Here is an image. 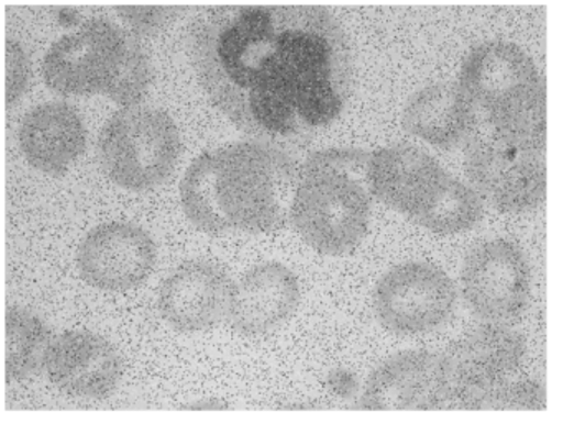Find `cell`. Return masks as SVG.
<instances>
[{
    "instance_id": "cell-14",
    "label": "cell",
    "mask_w": 563,
    "mask_h": 424,
    "mask_svg": "<svg viewBox=\"0 0 563 424\" xmlns=\"http://www.w3.org/2000/svg\"><path fill=\"white\" fill-rule=\"evenodd\" d=\"M48 380L75 398L104 400L123 377V361L114 345L88 331H67L52 341L45 354Z\"/></svg>"
},
{
    "instance_id": "cell-5",
    "label": "cell",
    "mask_w": 563,
    "mask_h": 424,
    "mask_svg": "<svg viewBox=\"0 0 563 424\" xmlns=\"http://www.w3.org/2000/svg\"><path fill=\"white\" fill-rule=\"evenodd\" d=\"M460 85L500 133L545 141V85L532 58L512 42L487 41L467 52Z\"/></svg>"
},
{
    "instance_id": "cell-18",
    "label": "cell",
    "mask_w": 563,
    "mask_h": 424,
    "mask_svg": "<svg viewBox=\"0 0 563 424\" xmlns=\"http://www.w3.org/2000/svg\"><path fill=\"white\" fill-rule=\"evenodd\" d=\"M25 159L48 176H62L87 147V130L80 114L67 103L38 104L25 114L19 130Z\"/></svg>"
},
{
    "instance_id": "cell-17",
    "label": "cell",
    "mask_w": 563,
    "mask_h": 424,
    "mask_svg": "<svg viewBox=\"0 0 563 424\" xmlns=\"http://www.w3.org/2000/svg\"><path fill=\"white\" fill-rule=\"evenodd\" d=\"M479 123V111L453 81H438L411 94L401 116L407 133L440 149L466 144Z\"/></svg>"
},
{
    "instance_id": "cell-9",
    "label": "cell",
    "mask_w": 563,
    "mask_h": 424,
    "mask_svg": "<svg viewBox=\"0 0 563 424\" xmlns=\"http://www.w3.org/2000/svg\"><path fill=\"white\" fill-rule=\"evenodd\" d=\"M530 279L522 249L504 238L477 243L461 266L464 301L486 324L506 325L526 311Z\"/></svg>"
},
{
    "instance_id": "cell-1",
    "label": "cell",
    "mask_w": 563,
    "mask_h": 424,
    "mask_svg": "<svg viewBox=\"0 0 563 424\" xmlns=\"http://www.w3.org/2000/svg\"><path fill=\"white\" fill-rule=\"evenodd\" d=\"M189 51L210 101L253 141L289 154L351 97V44L325 8H206L190 22Z\"/></svg>"
},
{
    "instance_id": "cell-13",
    "label": "cell",
    "mask_w": 563,
    "mask_h": 424,
    "mask_svg": "<svg viewBox=\"0 0 563 424\" xmlns=\"http://www.w3.org/2000/svg\"><path fill=\"white\" fill-rule=\"evenodd\" d=\"M361 410H448L441 357L428 350H404L382 361L365 381Z\"/></svg>"
},
{
    "instance_id": "cell-24",
    "label": "cell",
    "mask_w": 563,
    "mask_h": 424,
    "mask_svg": "<svg viewBox=\"0 0 563 424\" xmlns=\"http://www.w3.org/2000/svg\"><path fill=\"white\" fill-rule=\"evenodd\" d=\"M186 410L202 411V410H225L229 404L220 401L219 398H206V400L197 401V403L187 404Z\"/></svg>"
},
{
    "instance_id": "cell-22",
    "label": "cell",
    "mask_w": 563,
    "mask_h": 424,
    "mask_svg": "<svg viewBox=\"0 0 563 424\" xmlns=\"http://www.w3.org/2000/svg\"><path fill=\"white\" fill-rule=\"evenodd\" d=\"M183 8H131L121 5L117 8L118 14L123 19L124 24L136 35H156L166 31Z\"/></svg>"
},
{
    "instance_id": "cell-8",
    "label": "cell",
    "mask_w": 563,
    "mask_h": 424,
    "mask_svg": "<svg viewBox=\"0 0 563 424\" xmlns=\"http://www.w3.org/2000/svg\"><path fill=\"white\" fill-rule=\"evenodd\" d=\"M453 279L424 261L404 263L388 269L374 291L378 322L391 334H427L450 321L456 309Z\"/></svg>"
},
{
    "instance_id": "cell-7",
    "label": "cell",
    "mask_w": 563,
    "mask_h": 424,
    "mask_svg": "<svg viewBox=\"0 0 563 424\" xmlns=\"http://www.w3.org/2000/svg\"><path fill=\"white\" fill-rule=\"evenodd\" d=\"M179 156V131L173 118L154 107L117 111L98 136L104 174L133 192L161 186L176 169Z\"/></svg>"
},
{
    "instance_id": "cell-3",
    "label": "cell",
    "mask_w": 563,
    "mask_h": 424,
    "mask_svg": "<svg viewBox=\"0 0 563 424\" xmlns=\"http://www.w3.org/2000/svg\"><path fill=\"white\" fill-rule=\"evenodd\" d=\"M368 156L362 149L332 147L311 154L302 164L289 220L314 252L349 255L367 235Z\"/></svg>"
},
{
    "instance_id": "cell-19",
    "label": "cell",
    "mask_w": 563,
    "mask_h": 424,
    "mask_svg": "<svg viewBox=\"0 0 563 424\" xmlns=\"http://www.w3.org/2000/svg\"><path fill=\"white\" fill-rule=\"evenodd\" d=\"M51 328L38 315L19 305L5 312V371L8 380H25L44 368Z\"/></svg>"
},
{
    "instance_id": "cell-20",
    "label": "cell",
    "mask_w": 563,
    "mask_h": 424,
    "mask_svg": "<svg viewBox=\"0 0 563 424\" xmlns=\"http://www.w3.org/2000/svg\"><path fill=\"white\" fill-rule=\"evenodd\" d=\"M483 215V197L473 187L446 174L430 205L415 223L440 235H454L474 228Z\"/></svg>"
},
{
    "instance_id": "cell-10",
    "label": "cell",
    "mask_w": 563,
    "mask_h": 424,
    "mask_svg": "<svg viewBox=\"0 0 563 424\" xmlns=\"http://www.w3.org/2000/svg\"><path fill=\"white\" fill-rule=\"evenodd\" d=\"M448 387V410L467 404L506 383L526 357V338L503 324H484L451 342L440 355Z\"/></svg>"
},
{
    "instance_id": "cell-15",
    "label": "cell",
    "mask_w": 563,
    "mask_h": 424,
    "mask_svg": "<svg viewBox=\"0 0 563 424\" xmlns=\"http://www.w3.org/2000/svg\"><path fill=\"white\" fill-rule=\"evenodd\" d=\"M446 174L433 156L413 144H391L368 156L372 196L413 222L430 205Z\"/></svg>"
},
{
    "instance_id": "cell-6",
    "label": "cell",
    "mask_w": 563,
    "mask_h": 424,
    "mask_svg": "<svg viewBox=\"0 0 563 424\" xmlns=\"http://www.w3.org/2000/svg\"><path fill=\"white\" fill-rule=\"evenodd\" d=\"M464 172L494 209H536L545 199V141L510 136L481 121L464 144Z\"/></svg>"
},
{
    "instance_id": "cell-11",
    "label": "cell",
    "mask_w": 563,
    "mask_h": 424,
    "mask_svg": "<svg viewBox=\"0 0 563 424\" xmlns=\"http://www.w3.org/2000/svg\"><path fill=\"white\" fill-rule=\"evenodd\" d=\"M153 236L130 222H110L90 230L77 252L85 282L108 292H126L146 281L156 266Z\"/></svg>"
},
{
    "instance_id": "cell-16",
    "label": "cell",
    "mask_w": 563,
    "mask_h": 424,
    "mask_svg": "<svg viewBox=\"0 0 563 424\" xmlns=\"http://www.w3.org/2000/svg\"><path fill=\"white\" fill-rule=\"evenodd\" d=\"M299 298L298 278L288 266L260 263L233 288L230 324L243 335L268 334L295 314Z\"/></svg>"
},
{
    "instance_id": "cell-2",
    "label": "cell",
    "mask_w": 563,
    "mask_h": 424,
    "mask_svg": "<svg viewBox=\"0 0 563 424\" xmlns=\"http://www.w3.org/2000/svg\"><path fill=\"white\" fill-rule=\"evenodd\" d=\"M299 170L291 154L258 141L207 150L180 180L184 213L212 235L275 232L291 216Z\"/></svg>"
},
{
    "instance_id": "cell-23",
    "label": "cell",
    "mask_w": 563,
    "mask_h": 424,
    "mask_svg": "<svg viewBox=\"0 0 563 424\" xmlns=\"http://www.w3.org/2000/svg\"><path fill=\"white\" fill-rule=\"evenodd\" d=\"M8 104L19 100L31 87L32 65L27 52L21 42L9 38L8 45Z\"/></svg>"
},
{
    "instance_id": "cell-4",
    "label": "cell",
    "mask_w": 563,
    "mask_h": 424,
    "mask_svg": "<svg viewBox=\"0 0 563 424\" xmlns=\"http://www.w3.org/2000/svg\"><path fill=\"white\" fill-rule=\"evenodd\" d=\"M51 90L70 97L103 94L137 107L153 83V65L134 34L95 18L52 44L42 62Z\"/></svg>"
},
{
    "instance_id": "cell-21",
    "label": "cell",
    "mask_w": 563,
    "mask_h": 424,
    "mask_svg": "<svg viewBox=\"0 0 563 424\" xmlns=\"http://www.w3.org/2000/svg\"><path fill=\"white\" fill-rule=\"evenodd\" d=\"M547 398L542 384L532 380L506 381L490 388L467 404V411L486 410H545Z\"/></svg>"
},
{
    "instance_id": "cell-12",
    "label": "cell",
    "mask_w": 563,
    "mask_h": 424,
    "mask_svg": "<svg viewBox=\"0 0 563 424\" xmlns=\"http://www.w3.org/2000/svg\"><path fill=\"white\" fill-rule=\"evenodd\" d=\"M233 284L225 269L209 259H189L164 279L157 308L164 321L184 334L209 331L229 321Z\"/></svg>"
}]
</instances>
